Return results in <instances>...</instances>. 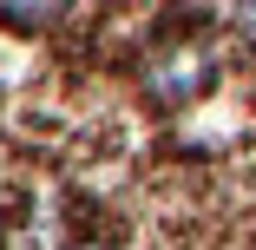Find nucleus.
<instances>
[{"mask_svg":"<svg viewBox=\"0 0 256 250\" xmlns=\"http://www.w3.org/2000/svg\"><path fill=\"white\" fill-rule=\"evenodd\" d=\"M204 86H210V53L204 46H158L144 60V92L158 106H190Z\"/></svg>","mask_w":256,"mask_h":250,"instance_id":"1","label":"nucleus"},{"mask_svg":"<svg viewBox=\"0 0 256 250\" xmlns=\"http://www.w3.org/2000/svg\"><path fill=\"white\" fill-rule=\"evenodd\" d=\"M0 217H7V197H0Z\"/></svg>","mask_w":256,"mask_h":250,"instance_id":"5","label":"nucleus"},{"mask_svg":"<svg viewBox=\"0 0 256 250\" xmlns=\"http://www.w3.org/2000/svg\"><path fill=\"white\" fill-rule=\"evenodd\" d=\"M66 250H112V243H66Z\"/></svg>","mask_w":256,"mask_h":250,"instance_id":"4","label":"nucleus"},{"mask_svg":"<svg viewBox=\"0 0 256 250\" xmlns=\"http://www.w3.org/2000/svg\"><path fill=\"white\" fill-rule=\"evenodd\" d=\"M60 14H72V7H60V0H46V7H40V0H0V20H7V27H20V33L53 27Z\"/></svg>","mask_w":256,"mask_h":250,"instance_id":"2","label":"nucleus"},{"mask_svg":"<svg viewBox=\"0 0 256 250\" xmlns=\"http://www.w3.org/2000/svg\"><path fill=\"white\" fill-rule=\"evenodd\" d=\"M236 27H243V40L256 46V7H236Z\"/></svg>","mask_w":256,"mask_h":250,"instance_id":"3","label":"nucleus"}]
</instances>
